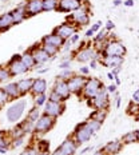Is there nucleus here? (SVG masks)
<instances>
[{"mask_svg": "<svg viewBox=\"0 0 139 155\" xmlns=\"http://www.w3.org/2000/svg\"><path fill=\"white\" fill-rule=\"evenodd\" d=\"M94 35H95V34H94L92 30L90 28V30H87V31H86V35H84V36H86L87 39H90V38H94Z\"/></svg>", "mask_w": 139, "mask_h": 155, "instance_id": "5fc2aeb1", "label": "nucleus"}, {"mask_svg": "<svg viewBox=\"0 0 139 155\" xmlns=\"http://www.w3.org/2000/svg\"><path fill=\"white\" fill-rule=\"evenodd\" d=\"M41 12H44L43 0H27L25 2V14H27V18L36 16L39 14H41Z\"/></svg>", "mask_w": 139, "mask_h": 155, "instance_id": "dca6fc26", "label": "nucleus"}, {"mask_svg": "<svg viewBox=\"0 0 139 155\" xmlns=\"http://www.w3.org/2000/svg\"><path fill=\"white\" fill-rule=\"evenodd\" d=\"M124 5L126 7H132V5H134V0H126Z\"/></svg>", "mask_w": 139, "mask_h": 155, "instance_id": "4d7b16f0", "label": "nucleus"}, {"mask_svg": "<svg viewBox=\"0 0 139 155\" xmlns=\"http://www.w3.org/2000/svg\"><path fill=\"white\" fill-rule=\"evenodd\" d=\"M102 52L95 50V47L91 46V43H87L83 47H78L76 51H74V60L79 63H88L91 60H99L102 58Z\"/></svg>", "mask_w": 139, "mask_h": 155, "instance_id": "f03ea898", "label": "nucleus"}, {"mask_svg": "<svg viewBox=\"0 0 139 155\" xmlns=\"http://www.w3.org/2000/svg\"><path fill=\"white\" fill-rule=\"evenodd\" d=\"M47 96H48V101H51V102H58V103H63L64 102L63 99H62V96L58 95V94L55 92V91H52V90H51L50 94H48Z\"/></svg>", "mask_w": 139, "mask_h": 155, "instance_id": "ea45409f", "label": "nucleus"}, {"mask_svg": "<svg viewBox=\"0 0 139 155\" xmlns=\"http://www.w3.org/2000/svg\"><path fill=\"white\" fill-rule=\"evenodd\" d=\"M116 88H118V86L115 84V83H111L110 86L106 87V90H107L108 94H112V95H115V94H118V91H116Z\"/></svg>", "mask_w": 139, "mask_h": 155, "instance_id": "49530a36", "label": "nucleus"}, {"mask_svg": "<svg viewBox=\"0 0 139 155\" xmlns=\"http://www.w3.org/2000/svg\"><path fill=\"white\" fill-rule=\"evenodd\" d=\"M90 11H91L90 5L87 4L86 2H83L82 7L78 8L76 11L71 12L70 16L67 18V21H70V23H72L74 25H76L78 28H82V27H84V25H88L90 19H91V15H92V14H90Z\"/></svg>", "mask_w": 139, "mask_h": 155, "instance_id": "f257e3e1", "label": "nucleus"}, {"mask_svg": "<svg viewBox=\"0 0 139 155\" xmlns=\"http://www.w3.org/2000/svg\"><path fill=\"white\" fill-rule=\"evenodd\" d=\"M112 3H114V7H118V5H121V0H114V2H112Z\"/></svg>", "mask_w": 139, "mask_h": 155, "instance_id": "680f3d73", "label": "nucleus"}, {"mask_svg": "<svg viewBox=\"0 0 139 155\" xmlns=\"http://www.w3.org/2000/svg\"><path fill=\"white\" fill-rule=\"evenodd\" d=\"M107 115H108V110H94L91 115H90V118L103 123L106 120V118H107Z\"/></svg>", "mask_w": 139, "mask_h": 155, "instance_id": "cd10ccee", "label": "nucleus"}, {"mask_svg": "<svg viewBox=\"0 0 139 155\" xmlns=\"http://www.w3.org/2000/svg\"><path fill=\"white\" fill-rule=\"evenodd\" d=\"M39 154V150H38V147H36V144L35 143H32L30 144L25 150L22 153V155H38Z\"/></svg>", "mask_w": 139, "mask_h": 155, "instance_id": "58836bf2", "label": "nucleus"}, {"mask_svg": "<svg viewBox=\"0 0 139 155\" xmlns=\"http://www.w3.org/2000/svg\"><path fill=\"white\" fill-rule=\"evenodd\" d=\"M12 78V74L9 72L7 66H0V83H5L8 82Z\"/></svg>", "mask_w": 139, "mask_h": 155, "instance_id": "2f4dec72", "label": "nucleus"}, {"mask_svg": "<svg viewBox=\"0 0 139 155\" xmlns=\"http://www.w3.org/2000/svg\"><path fill=\"white\" fill-rule=\"evenodd\" d=\"M103 87H104V84H103V82L99 79V78H92V76L87 78V80H86L84 86H83V90H82V92H80L79 96H82L84 101H91Z\"/></svg>", "mask_w": 139, "mask_h": 155, "instance_id": "7ed1b4c3", "label": "nucleus"}, {"mask_svg": "<svg viewBox=\"0 0 139 155\" xmlns=\"http://www.w3.org/2000/svg\"><path fill=\"white\" fill-rule=\"evenodd\" d=\"M99 63L102 66L107 67V68L114 70L116 67H122L123 64V58L122 56H110V55H102V58L99 59Z\"/></svg>", "mask_w": 139, "mask_h": 155, "instance_id": "f3484780", "label": "nucleus"}, {"mask_svg": "<svg viewBox=\"0 0 139 155\" xmlns=\"http://www.w3.org/2000/svg\"><path fill=\"white\" fill-rule=\"evenodd\" d=\"M38 155H51V154L48 153V151H41V153H39Z\"/></svg>", "mask_w": 139, "mask_h": 155, "instance_id": "e2e57ef3", "label": "nucleus"}, {"mask_svg": "<svg viewBox=\"0 0 139 155\" xmlns=\"http://www.w3.org/2000/svg\"><path fill=\"white\" fill-rule=\"evenodd\" d=\"M39 150V153H41V151H48V148H50V143H48L47 140H38V143H35Z\"/></svg>", "mask_w": 139, "mask_h": 155, "instance_id": "a19ab883", "label": "nucleus"}, {"mask_svg": "<svg viewBox=\"0 0 139 155\" xmlns=\"http://www.w3.org/2000/svg\"><path fill=\"white\" fill-rule=\"evenodd\" d=\"M127 114L128 115H131V116H137L139 114V103H134V102H131L130 104H128V107H127Z\"/></svg>", "mask_w": 139, "mask_h": 155, "instance_id": "e433bc0d", "label": "nucleus"}, {"mask_svg": "<svg viewBox=\"0 0 139 155\" xmlns=\"http://www.w3.org/2000/svg\"><path fill=\"white\" fill-rule=\"evenodd\" d=\"M92 135H94V131L88 127V126H87L86 122H83V123L78 124L75 127L74 134H72V138L80 146V144H83V143H87V142L92 138Z\"/></svg>", "mask_w": 139, "mask_h": 155, "instance_id": "423d86ee", "label": "nucleus"}, {"mask_svg": "<svg viewBox=\"0 0 139 155\" xmlns=\"http://www.w3.org/2000/svg\"><path fill=\"white\" fill-rule=\"evenodd\" d=\"M101 27H102V21H96V23H94L91 25V30L94 34H96L98 31H101Z\"/></svg>", "mask_w": 139, "mask_h": 155, "instance_id": "de8ad7c7", "label": "nucleus"}, {"mask_svg": "<svg viewBox=\"0 0 139 155\" xmlns=\"http://www.w3.org/2000/svg\"><path fill=\"white\" fill-rule=\"evenodd\" d=\"M51 155H66V154L63 153V150H62V148H60V147H58L56 150L54 151V153H51Z\"/></svg>", "mask_w": 139, "mask_h": 155, "instance_id": "864d4df0", "label": "nucleus"}, {"mask_svg": "<svg viewBox=\"0 0 139 155\" xmlns=\"http://www.w3.org/2000/svg\"><path fill=\"white\" fill-rule=\"evenodd\" d=\"M43 114V112L40 111V107H38V106H34L30 111L27 112V116H25V119H28L30 122L32 123H36V120L39 118H40V115Z\"/></svg>", "mask_w": 139, "mask_h": 155, "instance_id": "bb28decb", "label": "nucleus"}, {"mask_svg": "<svg viewBox=\"0 0 139 155\" xmlns=\"http://www.w3.org/2000/svg\"><path fill=\"white\" fill-rule=\"evenodd\" d=\"M86 123H87V126H88L90 128L94 131V134H95L96 131H99L102 128V124L103 123H101V122H98V120H95V119H91V118H88L86 120Z\"/></svg>", "mask_w": 139, "mask_h": 155, "instance_id": "c9c22d12", "label": "nucleus"}, {"mask_svg": "<svg viewBox=\"0 0 139 155\" xmlns=\"http://www.w3.org/2000/svg\"><path fill=\"white\" fill-rule=\"evenodd\" d=\"M20 59H22V62L24 63V66L27 67L28 70L36 68V62H35L34 55H32L31 51H25V52H23L20 55Z\"/></svg>", "mask_w": 139, "mask_h": 155, "instance_id": "a878e982", "label": "nucleus"}, {"mask_svg": "<svg viewBox=\"0 0 139 155\" xmlns=\"http://www.w3.org/2000/svg\"><path fill=\"white\" fill-rule=\"evenodd\" d=\"M79 74L83 76H88L90 74V67H80L79 68Z\"/></svg>", "mask_w": 139, "mask_h": 155, "instance_id": "09e8293b", "label": "nucleus"}, {"mask_svg": "<svg viewBox=\"0 0 139 155\" xmlns=\"http://www.w3.org/2000/svg\"><path fill=\"white\" fill-rule=\"evenodd\" d=\"M48 88L47 86V80L43 78H35L34 83H32V88H31V94L32 95H39V94H46Z\"/></svg>", "mask_w": 139, "mask_h": 155, "instance_id": "aec40b11", "label": "nucleus"}, {"mask_svg": "<svg viewBox=\"0 0 139 155\" xmlns=\"http://www.w3.org/2000/svg\"><path fill=\"white\" fill-rule=\"evenodd\" d=\"M7 67L9 70V72L12 74V76H18V75H23L27 71H30L27 67L24 66V63L22 62L20 55H15L12 56V59L7 63Z\"/></svg>", "mask_w": 139, "mask_h": 155, "instance_id": "9d476101", "label": "nucleus"}, {"mask_svg": "<svg viewBox=\"0 0 139 155\" xmlns=\"http://www.w3.org/2000/svg\"><path fill=\"white\" fill-rule=\"evenodd\" d=\"M25 137H20V138H15V139H11V146L12 147H19L24 143Z\"/></svg>", "mask_w": 139, "mask_h": 155, "instance_id": "37998d69", "label": "nucleus"}, {"mask_svg": "<svg viewBox=\"0 0 139 155\" xmlns=\"http://www.w3.org/2000/svg\"><path fill=\"white\" fill-rule=\"evenodd\" d=\"M110 38V36H108ZM103 55H110V56H122L123 58L126 55V47L118 39H110L107 46L103 50Z\"/></svg>", "mask_w": 139, "mask_h": 155, "instance_id": "6e6552de", "label": "nucleus"}, {"mask_svg": "<svg viewBox=\"0 0 139 155\" xmlns=\"http://www.w3.org/2000/svg\"><path fill=\"white\" fill-rule=\"evenodd\" d=\"M9 101V98H8V95L4 92V90L3 88H0V107H3V106L5 104Z\"/></svg>", "mask_w": 139, "mask_h": 155, "instance_id": "79ce46f5", "label": "nucleus"}, {"mask_svg": "<svg viewBox=\"0 0 139 155\" xmlns=\"http://www.w3.org/2000/svg\"><path fill=\"white\" fill-rule=\"evenodd\" d=\"M41 43H48V44H52V46L58 47V48H62L66 41H64L59 35H56L55 32H52V34L46 35V36L41 39Z\"/></svg>", "mask_w": 139, "mask_h": 155, "instance_id": "5701e85b", "label": "nucleus"}, {"mask_svg": "<svg viewBox=\"0 0 139 155\" xmlns=\"http://www.w3.org/2000/svg\"><path fill=\"white\" fill-rule=\"evenodd\" d=\"M78 146H79V144L75 142V139H74L72 137H70V138H67L59 147L62 148L63 153L66 155H75L76 150H78Z\"/></svg>", "mask_w": 139, "mask_h": 155, "instance_id": "412c9836", "label": "nucleus"}, {"mask_svg": "<svg viewBox=\"0 0 139 155\" xmlns=\"http://www.w3.org/2000/svg\"><path fill=\"white\" fill-rule=\"evenodd\" d=\"M4 90V92L8 95L9 99H19L22 96L20 91H19V87H18V83L16 82H9V83H5L4 87H2Z\"/></svg>", "mask_w": 139, "mask_h": 155, "instance_id": "4be33fe9", "label": "nucleus"}, {"mask_svg": "<svg viewBox=\"0 0 139 155\" xmlns=\"http://www.w3.org/2000/svg\"><path fill=\"white\" fill-rule=\"evenodd\" d=\"M107 78H108L110 80H111V82H114L116 76H115V75H114V74H112V72H108V74H107Z\"/></svg>", "mask_w": 139, "mask_h": 155, "instance_id": "bf43d9fd", "label": "nucleus"}, {"mask_svg": "<svg viewBox=\"0 0 139 155\" xmlns=\"http://www.w3.org/2000/svg\"><path fill=\"white\" fill-rule=\"evenodd\" d=\"M114 27H115V24H114V21H111V20H108L107 21V23H106V28H104V30L106 31H111V30H114Z\"/></svg>", "mask_w": 139, "mask_h": 155, "instance_id": "3c124183", "label": "nucleus"}, {"mask_svg": "<svg viewBox=\"0 0 139 155\" xmlns=\"http://www.w3.org/2000/svg\"><path fill=\"white\" fill-rule=\"evenodd\" d=\"M84 0H59V5H58V11L64 12V14H71V12L76 11L78 8L82 7Z\"/></svg>", "mask_w": 139, "mask_h": 155, "instance_id": "4468645a", "label": "nucleus"}, {"mask_svg": "<svg viewBox=\"0 0 139 155\" xmlns=\"http://www.w3.org/2000/svg\"><path fill=\"white\" fill-rule=\"evenodd\" d=\"M123 148V143H122V140H110L107 143L103 146L102 150L104 151L107 155H116L118 153H121V150Z\"/></svg>", "mask_w": 139, "mask_h": 155, "instance_id": "6ab92c4d", "label": "nucleus"}, {"mask_svg": "<svg viewBox=\"0 0 139 155\" xmlns=\"http://www.w3.org/2000/svg\"><path fill=\"white\" fill-rule=\"evenodd\" d=\"M48 101V96L46 94H39V95H35L34 96V103L35 106H38V107H41V106H44Z\"/></svg>", "mask_w": 139, "mask_h": 155, "instance_id": "f704fd0d", "label": "nucleus"}, {"mask_svg": "<svg viewBox=\"0 0 139 155\" xmlns=\"http://www.w3.org/2000/svg\"><path fill=\"white\" fill-rule=\"evenodd\" d=\"M88 104L91 106L94 110H108V107H110V94L107 92L106 87H103L91 101H88Z\"/></svg>", "mask_w": 139, "mask_h": 155, "instance_id": "0eeeda50", "label": "nucleus"}, {"mask_svg": "<svg viewBox=\"0 0 139 155\" xmlns=\"http://www.w3.org/2000/svg\"><path fill=\"white\" fill-rule=\"evenodd\" d=\"M71 63H72V59H66V60H62L59 63V68L60 70H67V68H71Z\"/></svg>", "mask_w": 139, "mask_h": 155, "instance_id": "c03bdc74", "label": "nucleus"}, {"mask_svg": "<svg viewBox=\"0 0 139 155\" xmlns=\"http://www.w3.org/2000/svg\"><path fill=\"white\" fill-rule=\"evenodd\" d=\"M92 155H107V154H106L104 151H103L102 148H101V150H96V151H95V153H94Z\"/></svg>", "mask_w": 139, "mask_h": 155, "instance_id": "13d9d810", "label": "nucleus"}, {"mask_svg": "<svg viewBox=\"0 0 139 155\" xmlns=\"http://www.w3.org/2000/svg\"><path fill=\"white\" fill-rule=\"evenodd\" d=\"M25 107H27V103H25L24 99H20V101H16L15 103H12L7 110V114H5L8 122L16 123V122L20 120L22 116L25 112Z\"/></svg>", "mask_w": 139, "mask_h": 155, "instance_id": "20e7f679", "label": "nucleus"}, {"mask_svg": "<svg viewBox=\"0 0 139 155\" xmlns=\"http://www.w3.org/2000/svg\"><path fill=\"white\" fill-rule=\"evenodd\" d=\"M122 143L123 144H131L138 142V137H137V131H128L122 137Z\"/></svg>", "mask_w": 139, "mask_h": 155, "instance_id": "c756f323", "label": "nucleus"}, {"mask_svg": "<svg viewBox=\"0 0 139 155\" xmlns=\"http://www.w3.org/2000/svg\"><path fill=\"white\" fill-rule=\"evenodd\" d=\"M92 150V147H86V148H83L82 151H80V154H86V153H88V151H91Z\"/></svg>", "mask_w": 139, "mask_h": 155, "instance_id": "052dcab7", "label": "nucleus"}, {"mask_svg": "<svg viewBox=\"0 0 139 155\" xmlns=\"http://www.w3.org/2000/svg\"><path fill=\"white\" fill-rule=\"evenodd\" d=\"M135 119H137V122H139V114H138L137 116H135Z\"/></svg>", "mask_w": 139, "mask_h": 155, "instance_id": "69168bd1", "label": "nucleus"}, {"mask_svg": "<svg viewBox=\"0 0 139 155\" xmlns=\"http://www.w3.org/2000/svg\"><path fill=\"white\" fill-rule=\"evenodd\" d=\"M58 5H59V0H43V7L46 12L58 11Z\"/></svg>", "mask_w": 139, "mask_h": 155, "instance_id": "7c9ffc66", "label": "nucleus"}, {"mask_svg": "<svg viewBox=\"0 0 139 155\" xmlns=\"http://www.w3.org/2000/svg\"><path fill=\"white\" fill-rule=\"evenodd\" d=\"M19 124L23 127V130H24L25 134H34V131H35V123L30 122L28 119H24V120H22Z\"/></svg>", "mask_w": 139, "mask_h": 155, "instance_id": "72a5a7b5", "label": "nucleus"}, {"mask_svg": "<svg viewBox=\"0 0 139 155\" xmlns=\"http://www.w3.org/2000/svg\"><path fill=\"white\" fill-rule=\"evenodd\" d=\"M18 83V87H19V91H20L22 96L25 95V94L31 92V88H32V83H34V79L32 78H25V79H20Z\"/></svg>", "mask_w": 139, "mask_h": 155, "instance_id": "b1692460", "label": "nucleus"}, {"mask_svg": "<svg viewBox=\"0 0 139 155\" xmlns=\"http://www.w3.org/2000/svg\"><path fill=\"white\" fill-rule=\"evenodd\" d=\"M108 32L106 30H101L96 32V35H94V40H92V44L95 43H101V41H104V40H108Z\"/></svg>", "mask_w": 139, "mask_h": 155, "instance_id": "473e14b6", "label": "nucleus"}, {"mask_svg": "<svg viewBox=\"0 0 139 155\" xmlns=\"http://www.w3.org/2000/svg\"><path fill=\"white\" fill-rule=\"evenodd\" d=\"M87 78L88 76H83V75H80V74H75V75H72L67 80V84H68V88L72 95H78V96L80 95Z\"/></svg>", "mask_w": 139, "mask_h": 155, "instance_id": "1a4fd4ad", "label": "nucleus"}, {"mask_svg": "<svg viewBox=\"0 0 139 155\" xmlns=\"http://www.w3.org/2000/svg\"><path fill=\"white\" fill-rule=\"evenodd\" d=\"M121 101H122V99H121V96H119V95H116V96H115V106H116V108H119V107H121Z\"/></svg>", "mask_w": 139, "mask_h": 155, "instance_id": "6e6d98bb", "label": "nucleus"}, {"mask_svg": "<svg viewBox=\"0 0 139 155\" xmlns=\"http://www.w3.org/2000/svg\"><path fill=\"white\" fill-rule=\"evenodd\" d=\"M3 2H5V3H8V2H9V0H3Z\"/></svg>", "mask_w": 139, "mask_h": 155, "instance_id": "338daca9", "label": "nucleus"}, {"mask_svg": "<svg viewBox=\"0 0 139 155\" xmlns=\"http://www.w3.org/2000/svg\"><path fill=\"white\" fill-rule=\"evenodd\" d=\"M40 47L43 48L46 52L50 55L51 58H56V55L60 52V48H58V47H55V46H52V44H48V43H41L40 41Z\"/></svg>", "mask_w": 139, "mask_h": 155, "instance_id": "c85d7f7f", "label": "nucleus"}, {"mask_svg": "<svg viewBox=\"0 0 139 155\" xmlns=\"http://www.w3.org/2000/svg\"><path fill=\"white\" fill-rule=\"evenodd\" d=\"M137 137H138V142H139V130H137Z\"/></svg>", "mask_w": 139, "mask_h": 155, "instance_id": "0e129e2a", "label": "nucleus"}, {"mask_svg": "<svg viewBox=\"0 0 139 155\" xmlns=\"http://www.w3.org/2000/svg\"><path fill=\"white\" fill-rule=\"evenodd\" d=\"M11 16L14 24H19L22 21H24L27 19V14H25V2H23L22 4H19L16 8H14L11 11Z\"/></svg>", "mask_w": 139, "mask_h": 155, "instance_id": "a211bd4d", "label": "nucleus"}, {"mask_svg": "<svg viewBox=\"0 0 139 155\" xmlns=\"http://www.w3.org/2000/svg\"><path fill=\"white\" fill-rule=\"evenodd\" d=\"M98 63H99V60H91V62H90V70H95V68H98Z\"/></svg>", "mask_w": 139, "mask_h": 155, "instance_id": "603ef678", "label": "nucleus"}, {"mask_svg": "<svg viewBox=\"0 0 139 155\" xmlns=\"http://www.w3.org/2000/svg\"><path fill=\"white\" fill-rule=\"evenodd\" d=\"M79 39H80V35H78V32H76V34H74L72 36H71V38L68 39V40H66V41H68L71 46H75L78 41H79Z\"/></svg>", "mask_w": 139, "mask_h": 155, "instance_id": "a18cd8bd", "label": "nucleus"}, {"mask_svg": "<svg viewBox=\"0 0 139 155\" xmlns=\"http://www.w3.org/2000/svg\"><path fill=\"white\" fill-rule=\"evenodd\" d=\"M78 30H79V28H78L76 25H74L72 23H70V21H64V23L58 25V27L54 30V32L56 35H59V36L66 41V40H68L74 34H76Z\"/></svg>", "mask_w": 139, "mask_h": 155, "instance_id": "9b49d317", "label": "nucleus"}, {"mask_svg": "<svg viewBox=\"0 0 139 155\" xmlns=\"http://www.w3.org/2000/svg\"><path fill=\"white\" fill-rule=\"evenodd\" d=\"M30 51L32 52V55H34V59H35V62H36V68L38 67H41L43 64H46L50 62V60L54 59V58H51L50 55L40 47V44H36V46L32 47Z\"/></svg>", "mask_w": 139, "mask_h": 155, "instance_id": "ddd939ff", "label": "nucleus"}, {"mask_svg": "<svg viewBox=\"0 0 139 155\" xmlns=\"http://www.w3.org/2000/svg\"><path fill=\"white\" fill-rule=\"evenodd\" d=\"M14 25V20H12L11 12H4L0 15V32L5 31Z\"/></svg>", "mask_w": 139, "mask_h": 155, "instance_id": "393cba45", "label": "nucleus"}, {"mask_svg": "<svg viewBox=\"0 0 139 155\" xmlns=\"http://www.w3.org/2000/svg\"><path fill=\"white\" fill-rule=\"evenodd\" d=\"M131 102L139 103V87L134 91V94H132V99H131Z\"/></svg>", "mask_w": 139, "mask_h": 155, "instance_id": "8fccbe9b", "label": "nucleus"}, {"mask_svg": "<svg viewBox=\"0 0 139 155\" xmlns=\"http://www.w3.org/2000/svg\"><path fill=\"white\" fill-rule=\"evenodd\" d=\"M64 110H66V104H64V102L63 103H58V102L47 101V103L44 104L43 112L56 119V118H59V116L63 114Z\"/></svg>", "mask_w": 139, "mask_h": 155, "instance_id": "f8f14e48", "label": "nucleus"}, {"mask_svg": "<svg viewBox=\"0 0 139 155\" xmlns=\"http://www.w3.org/2000/svg\"><path fill=\"white\" fill-rule=\"evenodd\" d=\"M72 75H75V72H74L71 68H67V70H62L59 72V75H58V78L59 79H63V80H68Z\"/></svg>", "mask_w": 139, "mask_h": 155, "instance_id": "4c0bfd02", "label": "nucleus"}, {"mask_svg": "<svg viewBox=\"0 0 139 155\" xmlns=\"http://www.w3.org/2000/svg\"><path fill=\"white\" fill-rule=\"evenodd\" d=\"M52 91H55L58 95L62 96V99L64 102L72 95L70 91V88H68V84H67V80L59 79V78H56V80H55V83L52 86Z\"/></svg>", "mask_w": 139, "mask_h": 155, "instance_id": "2eb2a0df", "label": "nucleus"}, {"mask_svg": "<svg viewBox=\"0 0 139 155\" xmlns=\"http://www.w3.org/2000/svg\"><path fill=\"white\" fill-rule=\"evenodd\" d=\"M55 123H56V119L43 112V114L40 115V118L36 120V123H35V131H34V134L35 135L47 134L48 131H51L54 128Z\"/></svg>", "mask_w": 139, "mask_h": 155, "instance_id": "39448f33", "label": "nucleus"}]
</instances>
